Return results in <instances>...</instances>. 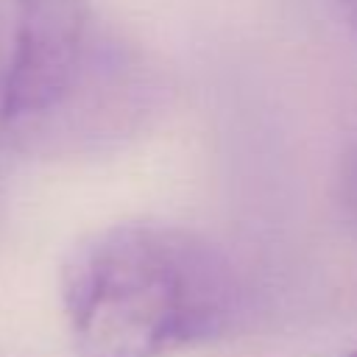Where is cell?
<instances>
[{"label": "cell", "mask_w": 357, "mask_h": 357, "mask_svg": "<svg viewBox=\"0 0 357 357\" xmlns=\"http://www.w3.org/2000/svg\"><path fill=\"white\" fill-rule=\"evenodd\" d=\"M61 298L78 357H165L231 324L240 279L190 229L117 223L70 254Z\"/></svg>", "instance_id": "1"}, {"label": "cell", "mask_w": 357, "mask_h": 357, "mask_svg": "<svg viewBox=\"0 0 357 357\" xmlns=\"http://www.w3.org/2000/svg\"><path fill=\"white\" fill-rule=\"evenodd\" d=\"M343 204L349 206V212L357 218V148L354 156H349V165L343 170Z\"/></svg>", "instance_id": "2"}, {"label": "cell", "mask_w": 357, "mask_h": 357, "mask_svg": "<svg viewBox=\"0 0 357 357\" xmlns=\"http://www.w3.org/2000/svg\"><path fill=\"white\" fill-rule=\"evenodd\" d=\"M346 6H349V14H351V22L357 28V0H346Z\"/></svg>", "instance_id": "3"}, {"label": "cell", "mask_w": 357, "mask_h": 357, "mask_svg": "<svg viewBox=\"0 0 357 357\" xmlns=\"http://www.w3.org/2000/svg\"><path fill=\"white\" fill-rule=\"evenodd\" d=\"M346 357H357V349H354V351H351V354H346Z\"/></svg>", "instance_id": "4"}]
</instances>
